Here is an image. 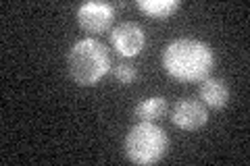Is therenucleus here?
Here are the masks:
<instances>
[{"label": "nucleus", "mask_w": 250, "mask_h": 166, "mask_svg": "<svg viewBox=\"0 0 250 166\" xmlns=\"http://www.w3.org/2000/svg\"><path fill=\"white\" fill-rule=\"evenodd\" d=\"M115 21V6L108 2H83L77 9V25L85 34H104Z\"/></svg>", "instance_id": "obj_5"}, {"label": "nucleus", "mask_w": 250, "mask_h": 166, "mask_svg": "<svg viewBox=\"0 0 250 166\" xmlns=\"http://www.w3.org/2000/svg\"><path fill=\"white\" fill-rule=\"evenodd\" d=\"M113 73H115V79L121 85H131V83L136 81V77H138L136 67L129 65V62H119V65L113 69Z\"/></svg>", "instance_id": "obj_10"}, {"label": "nucleus", "mask_w": 250, "mask_h": 166, "mask_svg": "<svg viewBox=\"0 0 250 166\" xmlns=\"http://www.w3.org/2000/svg\"><path fill=\"white\" fill-rule=\"evenodd\" d=\"M169 149V137L161 127L154 123L140 121L129 129L123 141L125 158L140 166H150L165 158Z\"/></svg>", "instance_id": "obj_3"}, {"label": "nucleus", "mask_w": 250, "mask_h": 166, "mask_svg": "<svg viewBox=\"0 0 250 166\" xmlns=\"http://www.w3.org/2000/svg\"><path fill=\"white\" fill-rule=\"evenodd\" d=\"M67 67L69 75L77 85L90 88V85H96L108 73L111 54H108L103 42L94 37H85L71 46L67 56Z\"/></svg>", "instance_id": "obj_2"}, {"label": "nucleus", "mask_w": 250, "mask_h": 166, "mask_svg": "<svg viewBox=\"0 0 250 166\" xmlns=\"http://www.w3.org/2000/svg\"><path fill=\"white\" fill-rule=\"evenodd\" d=\"M163 67L167 75L179 83H200L215 69V54L207 42L194 37H179L163 50Z\"/></svg>", "instance_id": "obj_1"}, {"label": "nucleus", "mask_w": 250, "mask_h": 166, "mask_svg": "<svg viewBox=\"0 0 250 166\" xmlns=\"http://www.w3.org/2000/svg\"><path fill=\"white\" fill-rule=\"evenodd\" d=\"M111 46L117 50L119 56L134 58L146 46V34L142 25H138L134 21H123L119 25L111 29Z\"/></svg>", "instance_id": "obj_4"}, {"label": "nucleus", "mask_w": 250, "mask_h": 166, "mask_svg": "<svg viewBox=\"0 0 250 166\" xmlns=\"http://www.w3.org/2000/svg\"><path fill=\"white\" fill-rule=\"evenodd\" d=\"M200 100L208 108H215V110L225 108L229 102L228 83L217 77H207L205 81H200Z\"/></svg>", "instance_id": "obj_7"}, {"label": "nucleus", "mask_w": 250, "mask_h": 166, "mask_svg": "<svg viewBox=\"0 0 250 166\" xmlns=\"http://www.w3.org/2000/svg\"><path fill=\"white\" fill-rule=\"evenodd\" d=\"M167 114V100L163 96H150L136 106V118L144 123H154Z\"/></svg>", "instance_id": "obj_9"}, {"label": "nucleus", "mask_w": 250, "mask_h": 166, "mask_svg": "<svg viewBox=\"0 0 250 166\" xmlns=\"http://www.w3.org/2000/svg\"><path fill=\"white\" fill-rule=\"evenodd\" d=\"M207 121H208L207 106L192 98L179 100L173 106V112H171V123L182 131H196L200 127H205Z\"/></svg>", "instance_id": "obj_6"}, {"label": "nucleus", "mask_w": 250, "mask_h": 166, "mask_svg": "<svg viewBox=\"0 0 250 166\" xmlns=\"http://www.w3.org/2000/svg\"><path fill=\"white\" fill-rule=\"evenodd\" d=\"M136 6L146 17L156 19V21H165L173 13L179 11L182 2H179V0H138Z\"/></svg>", "instance_id": "obj_8"}]
</instances>
